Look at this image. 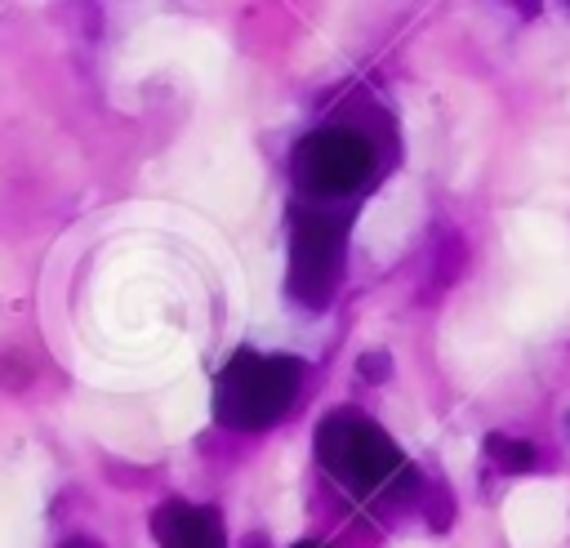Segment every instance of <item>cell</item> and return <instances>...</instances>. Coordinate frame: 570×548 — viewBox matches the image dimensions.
<instances>
[{
  "mask_svg": "<svg viewBox=\"0 0 570 548\" xmlns=\"http://www.w3.org/2000/svg\"><path fill=\"white\" fill-rule=\"evenodd\" d=\"M316 459L347 495H383L401 503L419 486L414 463L361 410H334L316 423Z\"/></svg>",
  "mask_w": 570,
  "mask_h": 548,
  "instance_id": "obj_1",
  "label": "cell"
},
{
  "mask_svg": "<svg viewBox=\"0 0 570 548\" xmlns=\"http://www.w3.org/2000/svg\"><path fill=\"white\" fill-rule=\"evenodd\" d=\"M298 383V356L236 348L214 374V423L227 432H267L294 410Z\"/></svg>",
  "mask_w": 570,
  "mask_h": 548,
  "instance_id": "obj_2",
  "label": "cell"
},
{
  "mask_svg": "<svg viewBox=\"0 0 570 548\" xmlns=\"http://www.w3.org/2000/svg\"><path fill=\"white\" fill-rule=\"evenodd\" d=\"M289 272L285 290L298 307L321 312L330 307L343 263H347V214L334 205H312V200H289Z\"/></svg>",
  "mask_w": 570,
  "mask_h": 548,
  "instance_id": "obj_3",
  "label": "cell"
},
{
  "mask_svg": "<svg viewBox=\"0 0 570 548\" xmlns=\"http://www.w3.org/2000/svg\"><path fill=\"white\" fill-rule=\"evenodd\" d=\"M374 174V147L365 134L347 129V125H325L298 138L294 156H289V183H294V200H312V205H334L356 196Z\"/></svg>",
  "mask_w": 570,
  "mask_h": 548,
  "instance_id": "obj_4",
  "label": "cell"
},
{
  "mask_svg": "<svg viewBox=\"0 0 570 548\" xmlns=\"http://www.w3.org/2000/svg\"><path fill=\"white\" fill-rule=\"evenodd\" d=\"M151 535L160 548H227L223 517L214 508L187 503V499H165L151 512Z\"/></svg>",
  "mask_w": 570,
  "mask_h": 548,
  "instance_id": "obj_5",
  "label": "cell"
},
{
  "mask_svg": "<svg viewBox=\"0 0 570 548\" xmlns=\"http://www.w3.org/2000/svg\"><path fill=\"white\" fill-rule=\"evenodd\" d=\"M485 454H490L508 477H521V472L534 468V446H525V441H517V437H503V432H490V437H485Z\"/></svg>",
  "mask_w": 570,
  "mask_h": 548,
  "instance_id": "obj_6",
  "label": "cell"
},
{
  "mask_svg": "<svg viewBox=\"0 0 570 548\" xmlns=\"http://www.w3.org/2000/svg\"><path fill=\"white\" fill-rule=\"evenodd\" d=\"M387 370H392V361H387L383 352H365V356H361V374H365L370 383H383Z\"/></svg>",
  "mask_w": 570,
  "mask_h": 548,
  "instance_id": "obj_7",
  "label": "cell"
},
{
  "mask_svg": "<svg viewBox=\"0 0 570 548\" xmlns=\"http://www.w3.org/2000/svg\"><path fill=\"white\" fill-rule=\"evenodd\" d=\"M62 548H98V544H94V539H80V535H76V539H67Z\"/></svg>",
  "mask_w": 570,
  "mask_h": 548,
  "instance_id": "obj_8",
  "label": "cell"
},
{
  "mask_svg": "<svg viewBox=\"0 0 570 548\" xmlns=\"http://www.w3.org/2000/svg\"><path fill=\"white\" fill-rule=\"evenodd\" d=\"M289 548H325L321 539H298V544H289Z\"/></svg>",
  "mask_w": 570,
  "mask_h": 548,
  "instance_id": "obj_9",
  "label": "cell"
}]
</instances>
